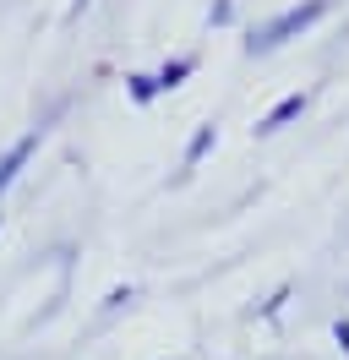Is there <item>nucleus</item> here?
Returning <instances> with one entry per match:
<instances>
[{"label": "nucleus", "mask_w": 349, "mask_h": 360, "mask_svg": "<svg viewBox=\"0 0 349 360\" xmlns=\"http://www.w3.org/2000/svg\"><path fill=\"white\" fill-rule=\"evenodd\" d=\"M333 344L349 355V316H338V322H333Z\"/></svg>", "instance_id": "9d476101"}, {"label": "nucleus", "mask_w": 349, "mask_h": 360, "mask_svg": "<svg viewBox=\"0 0 349 360\" xmlns=\"http://www.w3.org/2000/svg\"><path fill=\"white\" fill-rule=\"evenodd\" d=\"M191 71H196V55H170L164 66L153 71V82H158V98H164V93H174L180 82H186V77H191Z\"/></svg>", "instance_id": "20e7f679"}, {"label": "nucleus", "mask_w": 349, "mask_h": 360, "mask_svg": "<svg viewBox=\"0 0 349 360\" xmlns=\"http://www.w3.org/2000/svg\"><path fill=\"white\" fill-rule=\"evenodd\" d=\"M87 6H93V0H71V6H65V22H77V17H82Z\"/></svg>", "instance_id": "9b49d317"}, {"label": "nucleus", "mask_w": 349, "mask_h": 360, "mask_svg": "<svg viewBox=\"0 0 349 360\" xmlns=\"http://www.w3.org/2000/svg\"><path fill=\"white\" fill-rule=\"evenodd\" d=\"M289 295H295V284H279V290L267 295V300H257V311H251V316H262V322H273V316H279L284 306H289Z\"/></svg>", "instance_id": "0eeeda50"}, {"label": "nucleus", "mask_w": 349, "mask_h": 360, "mask_svg": "<svg viewBox=\"0 0 349 360\" xmlns=\"http://www.w3.org/2000/svg\"><path fill=\"white\" fill-rule=\"evenodd\" d=\"M333 6L338 0H300V6H284L279 17H267V22H257L251 33H246V55L257 60V55H273L279 44H289V39H300V33H311V27L322 22V17H333Z\"/></svg>", "instance_id": "f257e3e1"}, {"label": "nucleus", "mask_w": 349, "mask_h": 360, "mask_svg": "<svg viewBox=\"0 0 349 360\" xmlns=\"http://www.w3.org/2000/svg\"><path fill=\"white\" fill-rule=\"evenodd\" d=\"M235 22V0H213L208 6V27H229Z\"/></svg>", "instance_id": "1a4fd4ad"}, {"label": "nucleus", "mask_w": 349, "mask_h": 360, "mask_svg": "<svg viewBox=\"0 0 349 360\" xmlns=\"http://www.w3.org/2000/svg\"><path fill=\"white\" fill-rule=\"evenodd\" d=\"M131 300H137V290H131V284H115V290L99 300V311H120V306H131Z\"/></svg>", "instance_id": "6e6552de"}, {"label": "nucleus", "mask_w": 349, "mask_h": 360, "mask_svg": "<svg viewBox=\"0 0 349 360\" xmlns=\"http://www.w3.org/2000/svg\"><path fill=\"white\" fill-rule=\"evenodd\" d=\"M213 142H218V126H213V120H208V126H196L191 142H186V153H180V169H196L202 158L213 153Z\"/></svg>", "instance_id": "39448f33"}, {"label": "nucleus", "mask_w": 349, "mask_h": 360, "mask_svg": "<svg viewBox=\"0 0 349 360\" xmlns=\"http://www.w3.org/2000/svg\"><path fill=\"white\" fill-rule=\"evenodd\" d=\"M126 98L148 110L153 98H158V82H153V71H126Z\"/></svg>", "instance_id": "423d86ee"}, {"label": "nucleus", "mask_w": 349, "mask_h": 360, "mask_svg": "<svg viewBox=\"0 0 349 360\" xmlns=\"http://www.w3.org/2000/svg\"><path fill=\"white\" fill-rule=\"evenodd\" d=\"M305 104H311L305 93H284V98H279V104H273L267 115H262L251 131H257V136H279L284 126H289V120H300V115H305Z\"/></svg>", "instance_id": "f03ea898"}, {"label": "nucleus", "mask_w": 349, "mask_h": 360, "mask_svg": "<svg viewBox=\"0 0 349 360\" xmlns=\"http://www.w3.org/2000/svg\"><path fill=\"white\" fill-rule=\"evenodd\" d=\"M33 148H39V131H27V136H17L6 153H0V197L17 186V175L27 169V158H33Z\"/></svg>", "instance_id": "7ed1b4c3"}]
</instances>
